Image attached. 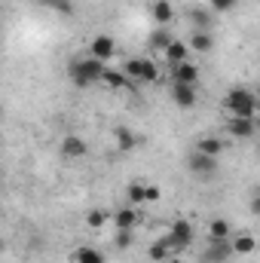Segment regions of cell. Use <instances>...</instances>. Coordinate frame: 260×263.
I'll return each mask as SVG.
<instances>
[{"instance_id":"obj_4","label":"cell","mask_w":260,"mask_h":263,"mask_svg":"<svg viewBox=\"0 0 260 263\" xmlns=\"http://www.w3.org/2000/svg\"><path fill=\"white\" fill-rule=\"evenodd\" d=\"M169 239L175 242V248H178V251H184V248H190V242L196 239V230H193V223H190L187 217H178V220H172V230H169Z\"/></svg>"},{"instance_id":"obj_28","label":"cell","mask_w":260,"mask_h":263,"mask_svg":"<svg viewBox=\"0 0 260 263\" xmlns=\"http://www.w3.org/2000/svg\"><path fill=\"white\" fill-rule=\"evenodd\" d=\"M49 9H55V12H62V15H70L73 12V0H43Z\"/></svg>"},{"instance_id":"obj_25","label":"cell","mask_w":260,"mask_h":263,"mask_svg":"<svg viewBox=\"0 0 260 263\" xmlns=\"http://www.w3.org/2000/svg\"><path fill=\"white\" fill-rule=\"evenodd\" d=\"M190 22H193V31H208L211 28V15L205 9H190Z\"/></svg>"},{"instance_id":"obj_29","label":"cell","mask_w":260,"mask_h":263,"mask_svg":"<svg viewBox=\"0 0 260 263\" xmlns=\"http://www.w3.org/2000/svg\"><path fill=\"white\" fill-rule=\"evenodd\" d=\"M117 248H129L132 245V230H117Z\"/></svg>"},{"instance_id":"obj_23","label":"cell","mask_w":260,"mask_h":263,"mask_svg":"<svg viewBox=\"0 0 260 263\" xmlns=\"http://www.w3.org/2000/svg\"><path fill=\"white\" fill-rule=\"evenodd\" d=\"M123 73L129 77L132 83H141V73H144V55H129L123 62Z\"/></svg>"},{"instance_id":"obj_1","label":"cell","mask_w":260,"mask_h":263,"mask_svg":"<svg viewBox=\"0 0 260 263\" xmlns=\"http://www.w3.org/2000/svg\"><path fill=\"white\" fill-rule=\"evenodd\" d=\"M220 107H224L227 117H251V120H254V114L260 110L257 92H251V89H245V86H236V89H230V92L220 98Z\"/></svg>"},{"instance_id":"obj_24","label":"cell","mask_w":260,"mask_h":263,"mask_svg":"<svg viewBox=\"0 0 260 263\" xmlns=\"http://www.w3.org/2000/svg\"><path fill=\"white\" fill-rule=\"evenodd\" d=\"M101 83H104L107 89H120V86H129L132 80L123 73V70H110V67H107V70H104V77H101Z\"/></svg>"},{"instance_id":"obj_35","label":"cell","mask_w":260,"mask_h":263,"mask_svg":"<svg viewBox=\"0 0 260 263\" xmlns=\"http://www.w3.org/2000/svg\"><path fill=\"white\" fill-rule=\"evenodd\" d=\"M257 150H260V141H257Z\"/></svg>"},{"instance_id":"obj_21","label":"cell","mask_w":260,"mask_h":263,"mask_svg":"<svg viewBox=\"0 0 260 263\" xmlns=\"http://www.w3.org/2000/svg\"><path fill=\"white\" fill-rule=\"evenodd\" d=\"M126 202L129 205H147L150 199H147V181H132L129 187H126Z\"/></svg>"},{"instance_id":"obj_14","label":"cell","mask_w":260,"mask_h":263,"mask_svg":"<svg viewBox=\"0 0 260 263\" xmlns=\"http://www.w3.org/2000/svg\"><path fill=\"white\" fill-rule=\"evenodd\" d=\"M150 15H153L156 28H169V25L175 22V9H172V3H169V0H153Z\"/></svg>"},{"instance_id":"obj_5","label":"cell","mask_w":260,"mask_h":263,"mask_svg":"<svg viewBox=\"0 0 260 263\" xmlns=\"http://www.w3.org/2000/svg\"><path fill=\"white\" fill-rule=\"evenodd\" d=\"M187 168L193 172L196 178H211V175L217 172V156H205V153L193 150V153L187 156Z\"/></svg>"},{"instance_id":"obj_8","label":"cell","mask_w":260,"mask_h":263,"mask_svg":"<svg viewBox=\"0 0 260 263\" xmlns=\"http://www.w3.org/2000/svg\"><path fill=\"white\" fill-rule=\"evenodd\" d=\"M227 132L239 141H248V138L257 135V123L251 117H227Z\"/></svg>"},{"instance_id":"obj_3","label":"cell","mask_w":260,"mask_h":263,"mask_svg":"<svg viewBox=\"0 0 260 263\" xmlns=\"http://www.w3.org/2000/svg\"><path fill=\"white\" fill-rule=\"evenodd\" d=\"M169 95H172V101H175L181 110H190V107H196V101H199V89L190 86V83H178V80H172Z\"/></svg>"},{"instance_id":"obj_12","label":"cell","mask_w":260,"mask_h":263,"mask_svg":"<svg viewBox=\"0 0 260 263\" xmlns=\"http://www.w3.org/2000/svg\"><path fill=\"white\" fill-rule=\"evenodd\" d=\"M230 245H233V254H236V257H248V254L257 251V236H251V233H236V236L230 239Z\"/></svg>"},{"instance_id":"obj_30","label":"cell","mask_w":260,"mask_h":263,"mask_svg":"<svg viewBox=\"0 0 260 263\" xmlns=\"http://www.w3.org/2000/svg\"><path fill=\"white\" fill-rule=\"evenodd\" d=\"M211 3V9H220V12H227V9H233L239 0H208Z\"/></svg>"},{"instance_id":"obj_20","label":"cell","mask_w":260,"mask_h":263,"mask_svg":"<svg viewBox=\"0 0 260 263\" xmlns=\"http://www.w3.org/2000/svg\"><path fill=\"white\" fill-rule=\"evenodd\" d=\"M187 43H190V49H193L196 55H205V52L214 49V37H211V31H193Z\"/></svg>"},{"instance_id":"obj_26","label":"cell","mask_w":260,"mask_h":263,"mask_svg":"<svg viewBox=\"0 0 260 263\" xmlns=\"http://www.w3.org/2000/svg\"><path fill=\"white\" fill-rule=\"evenodd\" d=\"M159 80V67L153 59H144V73H141V83H156Z\"/></svg>"},{"instance_id":"obj_6","label":"cell","mask_w":260,"mask_h":263,"mask_svg":"<svg viewBox=\"0 0 260 263\" xmlns=\"http://www.w3.org/2000/svg\"><path fill=\"white\" fill-rule=\"evenodd\" d=\"M89 55H95V59H101L104 65L117 55V40L110 37V34H95L92 37V43H89Z\"/></svg>"},{"instance_id":"obj_11","label":"cell","mask_w":260,"mask_h":263,"mask_svg":"<svg viewBox=\"0 0 260 263\" xmlns=\"http://www.w3.org/2000/svg\"><path fill=\"white\" fill-rule=\"evenodd\" d=\"M175 254H181V251L175 248V242H172L169 236H162L159 242H153V245H150V260H153V263H165V260H172Z\"/></svg>"},{"instance_id":"obj_17","label":"cell","mask_w":260,"mask_h":263,"mask_svg":"<svg viewBox=\"0 0 260 263\" xmlns=\"http://www.w3.org/2000/svg\"><path fill=\"white\" fill-rule=\"evenodd\" d=\"M172 40H175V37H172L169 28H156V31L150 34V43H147V46H150L153 55H165V49L172 46Z\"/></svg>"},{"instance_id":"obj_9","label":"cell","mask_w":260,"mask_h":263,"mask_svg":"<svg viewBox=\"0 0 260 263\" xmlns=\"http://www.w3.org/2000/svg\"><path fill=\"white\" fill-rule=\"evenodd\" d=\"M86 153H89V147L80 135H65L62 138V156L65 159H83Z\"/></svg>"},{"instance_id":"obj_22","label":"cell","mask_w":260,"mask_h":263,"mask_svg":"<svg viewBox=\"0 0 260 263\" xmlns=\"http://www.w3.org/2000/svg\"><path fill=\"white\" fill-rule=\"evenodd\" d=\"M114 138H117V147H120L123 153H132V150L138 147V135H135V129H129V126H120V129L114 132Z\"/></svg>"},{"instance_id":"obj_18","label":"cell","mask_w":260,"mask_h":263,"mask_svg":"<svg viewBox=\"0 0 260 263\" xmlns=\"http://www.w3.org/2000/svg\"><path fill=\"white\" fill-rule=\"evenodd\" d=\"M190 52H193V49H190V43H184V40H178V37H175V40H172V46L165 49V59H169V65L175 67V65H181V62H190Z\"/></svg>"},{"instance_id":"obj_2","label":"cell","mask_w":260,"mask_h":263,"mask_svg":"<svg viewBox=\"0 0 260 263\" xmlns=\"http://www.w3.org/2000/svg\"><path fill=\"white\" fill-rule=\"evenodd\" d=\"M67 70H70V80H73L77 89H89V86L101 83V77H104L107 65H104L101 59H95V55H80V59L70 62Z\"/></svg>"},{"instance_id":"obj_15","label":"cell","mask_w":260,"mask_h":263,"mask_svg":"<svg viewBox=\"0 0 260 263\" xmlns=\"http://www.w3.org/2000/svg\"><path fill=\"white\" fill-rule=\"evenodd\" d=\"M224 147H227V144H224L217 135H202V138H196V144H193V150L205 153V156H220Z\"/></svg>"},{"instance_id":"obj_31","label":"cell","mask_w":260,"mask_h":263,"mask_svg":"<svg viewBox=\"0 0 260 263\" xmlns=\"http://www.w3.org/2000/svg\"><path fill=\"white\" fill-rule=\"evenodd\" d=\"M159 196H162L159 187H156V184H147V199H150V202H159Z\"/></svg>"},{"instance_id":"obj_10","label":"cell","mask_w":260,"mask_h":263,"mask_svg":"<svg viewBox=\"0 0 260 263\" xmlns=\"http://www.w3.org/2000/svg\"><path fill=\"white\" fill-rule=\"evenodd\" d=\"M199 77H202V70H199V65H196L193 59L172 67V80H178V83H190V86H196Z\"/></svg>"},{"instance_id":"obj_16","label":"cell","mask_w":260,"mask_h":263,"mask_svg":"<svg viewBox=\"0 0 260 263\" xmlns=\"http://www.w3.org/2000/svg\"><path fill=\"white\" fill-rule=\"evenodd\" d=\"M114 227H117V230H132V233H135V227H138V208H135V205H123V208H117V214H114Z\"/></svg>"},{"instance_id":"obj_19","label":"cell","mask_w":260,"mask_h":263,"mask_svg":"<svg viewBox=\"0 0 260 263\" xmlns=\"http://www.w3.org/2000/svg\"><path fill=\"white\" fill-rule=\"evenodd\" d=\"M70 260L73 263H107L104 254H101L98 248H92V245H77V248L70 251Z\"/></svg>"},{"instance_id":"obj_32","label":"cell","mask_w":260,"mask_h":263,"mask_svg":"<svg viewBox=\"0 0 260 263\" xmlns=\"http://www.w3.org/2000/svg\"><path fill=\"white\" fill-rule=\"evenodd\" d=\"M248 211H251L254 217H260V193H257V196H251V202H248Z\"/></svg>"},{"instance_id":"obj_33","label":"cell","mask_w":260,"mask_h":263,"mask_svg":"<svg viewBox=\"0 0 260 263\" xmlns=\"http://www.w3.org/2000/svg\"><path fill=\"white\" fill-rule=\"evenodd\" d=\"M165 263H184V260H181V257H178V254H175V257H172V260H165Z\"/></svg>"},{"instance_id":"obj_7","label":"cell","mask_w":260,"mask_h":263,"mask_svg":"<svg viewBox=\"0 0 260 263\" xmlns=\"http://www.w3.org/2000/svg\"><path fill=\"white\" fill-rule=\"evenodd\" d=\"M233 257H236V254H233V245H230V242H211V239H208V248L202 251L199 260L202 263H230Z\"/></svg>"},{"instance_id":"obj_34","label":"cell","mask_w":260,"mask_h":263,"mask_svg":"<svg viewBox=\"0 0 260 263\" xmlns=\"http://www.w3.org/2000/svg\"><path fill=\"white\" fill-rule=\"evenodd\" d=\"M257 101H260V83H257Z\"/></svg>"},{"instance_id":"obj_13","label":"cell","mask_w":260,"mask_h":263,"mask_svg":"<svg viewBox=\"0 0 260 263\" xmlns=\"http://www.w3.org/2000/svg\"><path fill=\"white\" fill-rule=\"evenodd\" d=\"M208 239H211V242H230V239H233V223H230L227 217L208 220Z\"/></svg>"},{"instance_id":"obj_27","label":"cell","mask_w":260,"mask_h":263,"mask_svg":"<svg viewBox=\"0 0 260 263\" xmlns=\"http://www.w3.org/2000/svg\"><path fill=\"white\" fill-rule=\"evenodd\" d=\"M104 223H107V214H104V211H89V214H86V227H89V230H101Z\"/></svg>"}]
</instances>
